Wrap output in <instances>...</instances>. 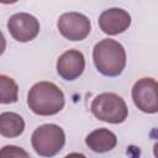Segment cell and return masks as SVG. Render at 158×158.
Returning a JSON list of instances; mask_svg holds the SVG:
<instances>
[{
    "mask_svg": "<svg viewBox=\"0 0 158 158\" xmlns=\"http://www.w3.org/2000/svg\"><path fill=\"white\" fill-rule=\"evenodd\" d=\"M0 156L1 157H28V153L16 146H5L1 149Z\"/></svg>",
    "mask_w": 158,
    "mask_h": 158,
    "instance_id": "obj_13",
    "label": "cell"
},
{
    "mask_svg": "<svg viewBox=\"0 0 158 158\" xmlns=\"http://www.w3.org/2000/svg\"><path fill=\"white\" fill-rule=\"evenodd\" d=\"M93 115L104 122L121 123L128 116L125 100L115 93H102L98 95L90 105Z\"/></svg>",
    "mask_w": 158,
    "mask_h": 158,
    "instance_id": "obj_3",
    "label": "cell"
},
{
    "mask_svg": "<svg viewBox=\"0 0 158 158\" xmlns=\"http://www.w3.org/2000/svg\"><path fill=\"white\" fill-rule=\"evenodd\" d=\"M0 91L1 104H11L16 102L19 98V86L15 83V80L5 74L0 75Z\"/></svg>",
    "mask_w": 158,
    "mask_h": 158,
    "instance_id": "obj_12",
    "label": "cell"
},
{
    "mask_svg": "<svg viewBox=\"0 0 158 158\" xmlns=\"http://www.w3.org/2000/svg\"><path fill=\"white\" fill-rule=\"evenodd\" d=\"M85 143L91 151L96 153H104L116 147L117 137L107 128H98L86 136Z\"/></svg>",
    "mask_w": 158,
    "mask_h": 158,
    "instance_id": "obj_10",
    "label": "cell"
},
{
    "mask_svg": "<svg viewBox=\"0 0 158 158\" xmlns=\"http://www.w3.org/2000/svg\"><path fill=\"white\" fill-rule=\"evenodd\" d=\"M57 27L63 37L69 41H83L91 31L90 20L80 12H65L59 16Z\"/></svg>",
    "mask_w": 158,
    "mask_h": 158,
    "instance_id": "obj_6",
    "label": "cell"
},
{
    "mask_svg": "<svg viewBox=\"0 0 158 158\" xmlns=\"http://www.w3.org/2000/svg\"><path fill=\"white\" fill-rule=\"evenodd\" d=\"M63 91L51 81L36 83L27 94V105L40 116H52L64 107Z\"/></svg>",
    "mask_w": 158,
    "mask_h": 158,
    "instance_id": "obj_1",
    "label": "cell"
},
{
    "mask_svg": "<svg viewBox=\"0 0 158 158\" xmlns=\"http://www.w3.org/2000/svg\"><path fill=\"white\" fill-rule=\"evenodd\" d=\"M7 30L14 40L19 42H30L40 32L38 20L27 12H17L7 21Z\"/></svg>",
    "mask_w": 158,
    "mask_h": 158,
    "instance_id": "obj_7",
    "label": "cell"
},
{
    "mask_svg": "<svg viewBox=\"0 0 158 158\" xmlns=\"http://www.w3.org/2000/svg\"><path fill=\"white\" fill-rule=\"evenodd\" d=\"M135 105L146 114L158 112V81L153 78L138 79L132 88Z\"/></svg>",
    "mask_w": 158,
    "mask_h": 158,
    "instance_id": "obj_5",
    "label": "cell"
},
{
    "mask_svg": "<svg viewBox=\"0 0 158 158\" xmlns=\"http://www.w3.org/2000/svg\"><path fill=\"white\" fill-rule=\"evenodd\" d=\"M100 30L110 36L125 32L131 25V15L120 7H111L101 12L99 16Z\"/></svg>",
    "mask_w": 158,
    "mask_h": 158,
    "instance_id": "obj_8",
    "label": "cell"
},
{
    "mask_svg": "<svg viewBox=\"0 0 158 158\" xmlns=\"http://www.w3.org/2000/svg\"><path fill=\"white\" fill-rule=\"evenodd\" d=\"M85 69V58L80 51L69 49L59 56L57 60V72L65 80H75Z\"/></svg>",
    "mask_w": 158,
    "mask_h": 158,
    "instance_id": "obj_9",
    "label": "cell"
},
{
    "mask_svg": "<svg viewBox=\"0 0 158 158\" xmlns=\"http://www.w3.org/2000/svg\"><path fill=\"white\" fill-rule=\"evenodd\" d=\"M2 4H15L16 1H19V0H0Z\"/></svg>",
    "mask_w": 158,
    "mask_h": 158,
    "instance_id": "obj_15",
    "label": "cell"
},
{
    "mask_svg": "<svg viewBox=\"0 0 158 158\" xmlns=\"http://www.w3.org/2000/svg\"><path fill=\"white\" fill-rule=\"evenodd\" d=\"M153 154H154V157H157L158 158V142L154 144V147H153Z\"/></svg>",
    "mask_w": 158,
    "mask_h": 158,
    "instance_id": "obj_14",
    "label": "cell"
},
{
    "mask_svg": "<svg viewBox=\"0 0 158 158\" xmlns=\"http://www.w3.org/2000/svg\"><path fill=\"white\" fill-rule=\"evenodd\" d=\"M93 59L96 69L106 77H117L126 67V52L123 46L111 38L101 40L94 46Z\"/></svg>",
    "mask_w": 158,
    "mask_h": 158,
    "instance_id": "obj_2",
    "label": "cell"
},
{
    "mask_svg": "<svg viewBox=\"0 0 158 158\" xmlns=\"http://www.w3.org/2000/svg\"><path fill=\"white\" fill-rule=\"evenodd\" d=\"M25 130L23 118L16 112H2L0 115V133L4 137H19Z\"/></svg>",
    "mask_w": 158,
    "mask_h": 158,
    "instance_id": "obj_11",
    "label": "cell"
},
{
    "mask_svg": "<svg viewBox=\"0 0 158 158\" xmlns=\"http://www.w3.org/2000/svg\"><path fill=\"white\" fill-rule=\"evenodd\" d=\"M35 152L41 157H53L62 151L65 143L64 131L54 123H46L37 127L31 137Z\"/></svg>",
    "mask_w": 158,
    "mask_h": 158,
    "instance_id": "obj_4",
    "label": "cell"
}]
</instances>
